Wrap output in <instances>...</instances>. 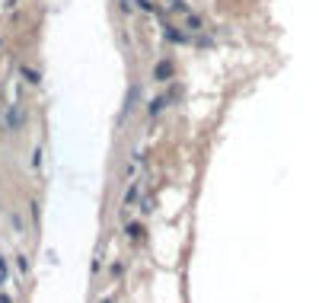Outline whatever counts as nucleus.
Returning <instances> with one entry per match:
<instances>
[{
    "instance_id": "f257e3e1",
    "label": "nucleus",
    "mask_w": 319,
    "mask_h": 303,
    "mask_svg": "<svg viewBox=\"0 0 319 303\" xmlns=\"http://www.w3.org/2000/svg\"><path fill=\"white\" fill-rule=\"evenodd\" d=\"M20 125H23V106H7V112H4V131H20Z\"/></svg>"
},
{
    "instance_id": "f03ea898",
    "label": "nucleus",
    "mask_w": 319,
    "mask_h": 303,
    "mask_svg": "<svg viewBox=\"0 0 319 303\" xmlns=\"http://www.w3.org/2000/svg\"><path fill=\"white\" fill-rule=\"evenodd\" d=\"M172 77V64L169 61H160L157 67H153V80H169Z\"/></svg>"
},
{
    "instance_id": "7ed1b4c3",
    "label": "nucleus",
    "mask_w": 319,
    "mask_h": 303,
    "mask_svg": "<svg viewBox=\"0 0 319 303\" xmlns=\"http://www.w3.org/2000/svg\"><path fill=\"white\" fill-rule=\"evenodd\" d=\"M185 26H188L192 32H198V29H201V20H198L195 13H185Z\"/></svg>"
},
{
    "instance_id": "20e7f679",
    "label": "nucleus",
    "mask_w": 319,
    "mask_h": 303,
    "mask_svg": "<svg viewBox=\"0 0 319 303\" xmlns=\"http://www.w3.org/2000/svg\"><path fill=\"white\" fill-rule=\"evenodd\" d=\"M134 7H137L141 13H153V4H150V0H134Z\"/></svg>"
},
{
    "instance_id": "39448f33",
    "label": "nucleus",
    "mask_w": 319,
    "mask_h": 303,
    "mask_svg": "<svg viewBox=\"0 0 319 303\" xmlns=\"http://www.w3.org/2000/svg\"><path fill=\"white\" fill-rule=\"evenodd\" d=\"M32 166L42 169V147H36V150H32Z\"/></svg>"
},
{
    "instance_id": "423d86ee",
    "label": "nucleus",
    "mask_w": 319,
    "mask_h": 303,
    "mask_svg": "<svg viewBox=\"0 0 319 303\" xmlns=\"http://www.w3.org/2000/svg\"><path fill=\"white\" fill-rule=\"evenodd\" d=\"M23 77H26L29 83H39V74H36V71H29V67H23Z\"/></svg>"
},
{
    "instance_id": "0eeeda50",
    "label": "nucleus",
    "mask_w": 319,
    "mask_h": 303,
    "mask_svg": "<svg viewBox=\"0 0 319 303\" xmlns=\"http://www.w3.org/2000/svg\"><path fill=\"white\" fill-rule=\"evenodd\" d=\"M141 223H131V227H128V236H131V239H137V236H141Z\"/></svg>"
},
{
    "instance_id": "6e6552de",
    "label": "nucleus",
    "mask_w": 319,
    "mask_h": 303,
    "mask_svg": "<svg viewBox=\"0 0 319 303\" xmlns=\"http://www.w3.org/2000/svg\"><path fill=\"white\" fill-rule=\"evenodd\" d=\"M16 265H20V271H23V274L29 271V258H26V255H16Z\"/></svg>"
},
{
    "instance_id": "1a4fd4ad",
    "label": "nucleus",
    "mask_w": 319,
    "mask_h": 303,
    "mask_svg": "<svg viewBox=\"0 0 319 303\" xmlns=\"http://www.w3.org/2000/svg\"><path fill=\"white\" fill-rule=\"evenodd\" d=\"M134 195H137V182H131V188H128V195H125V204H131Z\"/></svg>"
}]
</instances>
